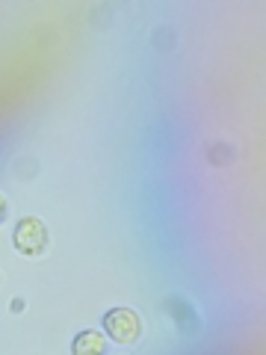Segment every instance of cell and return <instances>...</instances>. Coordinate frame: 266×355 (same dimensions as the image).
Here are the masks:
<instances>
[{"mask_svg": "<svg viewBox=\"0 0 266 355\" xmlns=\"http://www.w3.org/2000/svg\"><path fill=\"white\" fill-rule=\"evenodd\" d=\"M12 246L18 254H24V258H42L51 246L48 225L36 216H24L12 231Z\"/></svg>", "mask_w": 266, "mask_h": 355, "instance_id": "cell-1", "label": "cell"}, {"mask_svg": "<svg viewBox=\"0 0 266 355\" xmlns=\"http://www.w3.org/2000/svg\"><path fill=\"white\" fill-rule=\"evenodd\" d=\"M104 331L116 343L127 347V343H136L142 335V320L133 308H109L104 314Z\"/></svg>", "mask_w": 266, "mask_h": 355, "instance_id": "cell-2", "label": "cell"}, {"mask_svg": "<svg viewBox=\"0 0 266 355\" xmlns=\"http://www.w3.org/2000/svg\"><path fill=\"white\" fill-rule=\"evenodd\" d=\"M6 216H9V202H6V196L0 193V225L6 222Z\"/></svg>", "mask_w": 266, "mask_h": 355, "instance_id": "cell-4", "label": "cell"}, {"mask_svg": "<svg viewBox=\"0 0 266 355\" xmlns=\"http://www.w3.org/2000/svg\"><path fill=\"white\" fill-rule=\"evenodd\" d=\"M71 355H107V338L95 329H86L74 338Z\"/></svg>", "mask_w": 266, "mask_h": 355, "instance_id": "cell-3", "label": "cell"}]
</instances>
